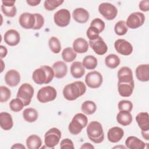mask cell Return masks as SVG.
Instances as JSON below:
<instances>
[{"mask_svg":"<svg viewBox=\"0 0 149 149\" xmlns=\"http://www.w3.org/2000/svg\"><path fill=\"white\" fill-rule=\"evenodd\" d=\"M64 1L61 0H46L44 1V6L47 10H53L63 3Z\"/></svg>","mask_w":149,"mask_h":149,"instance_id":"cell-39","label":"cell"},{"mask_svg":"<svg viewBox=\"0 0 149 149\" xmlns=\"http://www.w3.org/2000/svg\"><path fill=\"white\" fill-rule=\"evenodd\" d=\"M115 50L120 54L128 56L133 52V46L127 41L124 39H118L114 43Z\"/></svg>","mask_w":149,"mask_h":149,"instance_id":"cell-12","label":"cell"},{"mask_svg":"<svg viewBox=\"0 0 149 149\" xmlns=\"http://www.w3.org/2000/svg\"><path fill=\"white\" fill-rule=\"evenodd\" d=\"M98 11L105 19L108 20L114 19L118 14L117 8L108 2L101 3L98 6Z\"/></svg>","mask_w":149,"mask_h":149,"instance_id":"cell-8","label":"cell"},{"mask_svg":"<svg viewBox=\"0 0 149 149\" xmlns=\"http://www.w3.org/2000/svg\"><path fill=\"white\" fill-rule=\"evenodd\" d=\"M139 7L140 9L143 12H147L149 10V1H141L140 2Z\"/></svg>","mask_w":149,"mask_h":149,"instance_id":"cell-46","label":"cell"},{"mask_svg":"<svg viewBox=\"0 0 149 149\" xmlns=\"http://www.w3.org/2000/svg\"><path fill=\"white\" fill-rule=\"evenodd\" d=\"M60 147L61 148H74L73 141L69 139H63L60 143Z\"/></svg>","mask_w":149,"mask_h":149,"instance_id":"cell-45","label":"cell"},{"mask_svg":"<svg viewBox=\"0 0 149 149\" xmlns=\"http://www.w3.org/2000/svg\"><path fill=\"white\" fill-rule=\"evenodd\" d=\"M89 45L95 53L99 55H104L108 50V47L101 36L95 40H90Z\"/></svg>","mask_w":149,"mask_h":149,"instance_id":"cell-13","label":"cell"},{"mask_svg":"<svg viewBox=\"0 0 149 149\" xmlns=\"http://www.w3.org/2000/svg\"><path fill=\"white\" fill-rule=\"evenodd\" d=\"M118 79L119 82L126 83L134 81L132 69L127 66L122 67L118 72Z\"/></svg>","mask_w":149,"mask_h":149,"instance_id":"cell-19","label":"cell"},{"mask_svg":"<svg viewBox=\"0 0 149 149\" xmlns=\"http://www.w3.org/2000/svg\"><path fill=\"white\" fill-rule=\"evenodd\" d=\"M73 49L77 53H85L88 49V42L83 38H76L73 41Z\"/></svg>","mask_w":149,"mask_h":149,"instance_id":"cell-28","label":"cell"},{"mask_svg":"<svg viewBox=\"0 0 149 149\" xmlns=\"http://www.w3.org/2000/svg\"><path fill=\"white\" fill-rule=\"evenodd\" d=\"M86 91L85 84L81 81H76L65 86L63 90V95L67 100L73 101L83 95Z\"/></svg>","mask_w":149,"mask_h":149,"instance_id":"cell-1","label":"cell"},{"mask_svg":"<svg viewBox=\"0 0 149 149\" xmlns=\"http://www.w3.org/2000/svg\"><path fill=\"white\" fill-rule=\"evenodd\" d=\"M5 81L8 86L10 87H15L20 81V73L16 70H9L5 75Z\"/></svg>","mask_w":149,"mask_h":149,"instance_id":"cell-17","label":"cell"},{"mask_svg":"<svg viewBox=\"0 0 149 149\" xmlns=\"http://www.w3.org/2000/svg\"><path fill=\"white\" fill-rule=\"evenodd\" d=\"M3 39L8 45L15 46L19 43L20 36L17 31L14 29H10L5 33Z\"/></svg>","mask_w":149,"mask_h":149,"instance_id":"cell-15","label":"cell"},{"mask_svg":"<svg viewBox=\"0 0 149 149\" xmlns=\"http://www.w3.org/2000/svg\"><path fill=\"white\" fill-rule=\"evenodd\" d=\"M11 92L9 88L7 87L1 86H0V102H5L10 98Z\"/></svg>","mask_w":149,"mask_h":149,"instance_id":"cell-40","label":"cell"},{"mask_svg":"<svg viewBox=\"0 0 149 149\" xmlns=\"http://www.w3.org/2000/svg\"><path fill=\"white\" fill-rule=\"evenodd\" d=\"M49 47L54 54H58L61 50V45L59 39L55 37H52L48 41Z\"/></svg>","mask_w":149,"mask_h":149,"instance_id":"cell-36","label":"cell"},{"mask_svg":"<svg viewBox=\"0 0 149 149\" xmlns=\"http://www.w3.org/2000/svg\"><path fill=\"white\" fill-rule=\"evenodd\" d=\"M57 95L56 89L52 86H45L41 88L37 94L38 101L41 103H47L54 101Z\"/></svg>","mask_w":149,"mask_h":149,"instance_id":"cell-6","label":"cell"},{"mask_svg":"<svg viewBox=\"0 0 149 149\" xmlns=\"http://www.w3.org/2000/svg\"><path fill=\"white\" fill-rule=\"evenodd\" d=\"M61 138V130L58 128L52 127L49 129L44 135L45 144L48 148H54L59 143Z\"/></svg>","mask_w":149,"mask_h":149,"instance_id":"cell-7","label":"cell"},{"mask_svg":"<svg viewBox=\"0 0 149 149\" xmlns=\"http://www.w3.org/2000/svg\"><path fill=\"white\" fill-rule=\"evenodd\" d=\"M11 148H20V149H25L26 147L21 143H16L11 147Z\"/></svg>","mask_w":149,"mask_h":149,"instance_id":"cell-50","label":"cell"},{"mask_svg":"<svg viewBox=\"0 0 149 149\" xmlns=\"http://www.w3.org/2000/svg\"><path fill=\"white\" fill-rule=\"evenodd\" d=\"M136 76L137 79L141 81L146 82L149 80V65L141 64L136 69Z\"/></svg>","mask_w":149,"mask_h":149,"instance_id":"cell-21","label":"cell"},{"mask_svg":"<svg viewBox=\"0 0 149 149\" xmlns=\"http://www.w3.org/2000/svg\"><path fill=\"white\" fill-rule=\"evenodd\" d=\"M145 21L144 15L139 12H136L131 13L127 17L126 24L127 27L135 29L141 26Z\"/></svg>","mask_w":149,"mask_h":149,"instance_id":"cell-10","label":"cell"},{"mask_svg":"<svg viewBox=\"0 0 149 149\" xmlns=\"http://www.w3.org/2000/svg\"><path fill=\"white\" fill-rule=\"evenodd\" d=\"M103 78L102 74L97 71L88 72L85 77V82L87 86L91 88H97L102 83Z\"/></svg>","mask_w":149,"mask_h":149,"instance_id":"cell-9","label":"cell"},{"mask_svg":"<svg viewBox=\"0 0 149 149\" xmlns=\"http://www.w3.org/2000/svg\"><path fill=\"white\" fill-rule=\"evenodd\" d=\"M55 23L59 27L67 26L70 21V12L66 9H61L55 13L54 15Z\"/></svg>","mask_w":149,"mask_h":149,"instance_id":"cell-11","label":"cell"},{"mask_svg":"<svg viewBox=\"0 0 149 149\" xmlns=\"http://www.w3.org/2000/svg\"><path fill=\"white\" fill-rule=\"evenodd\" d=\"M114 31L118 36H123L128 31V27L126 26V22L124 20L118 21L115 25Z\"/></svg>","mask_w":149,"mask_h":149,"instance_id":"cell-37","label":"cell"},{"mask_svg":"<svg viewBox=\"0 0 149 149\" xmlns=\"http://www.w3.org/2000/svg\"><path fill=\"white\" fill-rule=\"evenodd\" d=\"M0 52H1V58L2 59L3 58L5 57L7 55L8 53V50L7 48L3 46V45H0Z\"/></svg>","mask_w":149,"mask_h":149,"instance_id":"cell-47","label":"cell"},{"mask_svg":"<svg viewBox=\"0 0 149 149\" xmlns=\"http://www.w3.org/2000/svg\"><path fill=\"white\" fill-rule=\"evenodd\" d=\"M81 149H83V148H87V149H93L94 148V147L90 143H86L83 144H82V146L80 147Z\"/></svg>","mask_w":149,"mask_h":149,"instance_id":"cell-48","label":"cell"},{"mask_svg":"<svg viewBox=\"0 0 149 149\" xmlns=\"http://www.w3.org/2000/svg\"><path fill=\"white\" fill-rule=\"evenodd\" d=\"M36 17V24L33 28L34 30L40 29L44 24V17L40 13H34Z\"/></svg>","mask_w":149,"mask_h":149,"instance_id":"cell-44","label":"cell"},{"mask_svg":"<svg viewBox=\"0 0 149 149\" xmlns=\"http://www.w3.org/2000/svg\"><path fill=\"white\" fill-rule=\"evenodd\" d=\"M54 77V72L52 68L47 65H43L36 69L32 74L33 81L39 85L49 83Z\"/></svg>","mask_w":149,"mask_h":149,"instance_id":"cell-2","label":"cell"},{"mask_svg":"<svg viewBox=\"0 0 149 149\" xmlns=\"http://www.w3.org/2000/svg\"><path fill=\"white\" fill-rule=\"evenodd\" d=\"M134 82H118V90L119 95L123 97H130L133 91Z\"/></svg>","mask_w":149,"mask_h":149,"instance_id":"cell-16","label":"cell"},{"mask_svg":"<svg viewBox=\"0 0 149 149\" xmlns=\"http://www.w3.org/2000/svg\"><path fill=\"white\" fill-rule=\"evenodd\" d=\"M19 22L20 25L25 29H33L36 24V17L34 14L25 12L20 15Z\"/></svg>","mask_w":149,"mask_h":149,"instance_id":"cell-14","label":"cell"},{"mask_svg":"<svg viewBox=\"0 0 149 149\" xmlns=\"http://www.w3.org/2000/svg\"><path fill=\"white\" fill-rule=\"evenodd\" d=\"M26 2L30 5V6H37L38 5L40 2L41 1H37V0H34V1H26Z\"/></svg>","mask_w":149,"mask_h":149,"instance_id":"cell-49","label":"cell"},{"mask_svg":"<svg viewBox=\"0 0 149 149\" xmlns=\"http://www.w3.org/2000/svg\"><path fill=\"white\" fill-rule=\"evenodd\" d=\"M81 109L84 113L90 115L93 114L95 112L97 106L94 102L88 100L83 102Z\"/></svg>","mask_w":149,"mask_h":149,"instance_id":"cell-34","label":"cell"},{"mask_svg":"<svg viewBox=\"0 0 149 149\" xmlns=\"http://www.w3.org/2000/svg\"><path fill=\"white\" fill-rule=\"evenodd\" d=\"M87 123L88 119L84 114L81 113H76L69 125V131L71 134L77 135L87 125Z\"/></svg>","mask_w":149,"mask_h":149,"instance_id":"cell-4","label":"cell"},{"mask_svg":"<svg viewBox=\"0 0 149 149\" xmlns=\"http://www.w3.org/2000/svg\"><path fill=\"white\" fill-rule=\"evenodd\" d=\"M77 56L76 52L72 48L68 47L65 48L62 52V57L64 61L70 62L73 61Z\"/></svg>","mask_w":149,"mask_h":149,"instance_id":"cell-35","label":"cell"},{"mask_svg":"<svg viewBox=\"0 0 149 149\" xmlns=\"http://www.w3.org/2000/svg\"><path fill=\"white\" fill-rule=\"evenodd\" d=\"M41 145V139L36 134L30 135L26 140V146L29 149H38Z\"/></svg>","mask_w":149,"mask_h":149,"instance_id":"cell-30","label":"cell"},{"mask_svg":"<svg viewBox=\"0 0 149 149\" xmlns=\"http://www.w3.org/2000/svg\"><path fill=\"white\" fill-rule=\"evenodd\" d=\"M1 10L8 17H14L16 14V8L15 6V1H2Z\"/></svg>","mask_w":149,"mask_h":149,"instance_id":"cell-20","label":"cell"},{"mask_svg":"<svg viewBox=\"0 0 149 149\" xmlns=\"http://www.w3.org/2000/svg\"><path fill=\"white\" fill-rule=\"evenodd\" d=\"M24 106L23 102L18 98L12 100L9 102V107L10 109L15 112L22 111Z\"/></svg>","mask_w":149,"mask_h":149,"instance_id":"cell-38","label":"cell"},{"mask_svg":"<svg viewBox=\"0 0 149 149\" xmlns=\"http://www.w3.org/2000/svg\"><path fill=\"white\" fill-rule=\"evenodd\" d=\"M99 34H100V32L97 29L90 26L87 30V32H86L87 36L90 40H93L96 39L98 37L100 36Z\"/></svg>","mask_w":149,"mask_h":149,"instance_id":"cell-43","label":"cell"},{"mask_svg":"<svg viewBox=\"0 0 149 149\" xmlns=\"http://www.w3.org/2000/svg\"><path fill=\"white\" fill-rule=\"evenodd\" d=\"M136 120L141 131L148 132L149 130L148 113L147 112L139 113L136 116Z\"/></svg>","mask_w":149,"mask_h":149,"instance_id":"cell-24","label":"cell"},{"mask_svg":"<svg viewBox=\"0 0 149 149\" xmlns=\"http://www.w3.org/2000/svg\"><path fill=\"white\" fill-rule=\"evenodd\" d=\"M98 61L97 58L93 55H87L83 59L82 64L84 68L88 70L94 69L97 66Z\"/></svg>","mask_w":149,"mask_h":149,"instance_id":"cell-33","label":"cell"},{"mask_svg":"<svg viewBox=\"0 0 149 149\" xmlns=\"http://www.w3.org/2000/svg\"><path fill=\"white\" fill-rule=\"evenodd\" d=\"M88 139L94 143L99 144L104 139V133L102 125L98 121H92L88 123L86 129Z\"/></svg>","mask_w":149,"mask_h":149,"instance_id":"cell-3","label":"cell"},{"mask_svg":"<svg viewBox=\"0 0 149 149\" xmlns=\"http://www.w3.org/2000/svg\"><path fill=\"white\" fill-rule=\"evenodd\" d=\"M120 62V58L115 54H109L105 59V63L107 67L115 69L118 67Z\"/></svg>","mask_w":149,"mask_h":149,"instance_id":"cell-32","label":"cell"},{"mask_svg":"<svg viewBox=\"0 0 149 149\" xmlns=\"http://www.w3.org/2000/svg\"><path fill=\"white\" fill-rule=\"evenodd\" d=\"M125 145L129 149H143L146 143L135 136H129L125 141Z\"/></svg>","mask_w":149,"mask_h":149,"instance_id":"cell-26","label":"cell"},{"mask_svg":"<svg viewBox=\"0 0 149 149\" xmlns=\"http://www.w3.org/2000/svg\"><path fill=\"white\" fill-rule=\"evenodd\" d=\"M141 134L144 139H145L146 140H149V134H148V132H144L141 131Z\"/></svg>","mask_w":149,"mask_h":149,"instance_id":"cell-51","label":"cell"},{"mask_svg":"<svg viewBox=\"0 0 149 149\" xmlns=\"http://www.w3.org/2000/svg\"><path fill=\"white\" fill-rule=\"evenodd\" d=\"M23 116L26 122H34L38 118V112L34 108H26L23 112Z\"/></svg>","mask_w":149,"mask_h":149,"instance_id":"cell-31","label":"cell"},{"mask_svg":"<svg viewBox=\"0 0 149 149\" xmlns=\"http://www.w3.org/2000/svg\"><path fill=\"white\" fill-rule=\"evenodd\" d=\"M34 92V90L33 86L29 83H25L22 84L19 88L16 97L23 102L24 106H27L31 102Z\"/></svg>","mask_w":149,"mask_h":149,"instance_id":"cell-5","label":"cell"},{"mask_svg":"<svg viewBox=\"0 0 149 149\" xmlns=\"http://www.w3.org/2000/svg\"><path fill=\"white\" fill-rule=\"evenodd\" d=\"M90 26L94 27L98 30L100 33H101L104 30L105 25L104 22L100 18H95L91 21L90 23Z\"/></svg>","mask_w":149,"mask_h":149,"instance_id":"cell-42","label":"cell"},{"mask_svg":"<svg viewBox=\"0 0 149 149\" xmlns=\"http://www.w3.org/2000/svg\"><path fill=\"white\" fill-rule=\"evenodd\" d=\"M85 69L81 62L75 61L70 66V73L76 79L81 78L85 74Z\"/></svg>","mask_w":149,"mask_h":149,"instance_id":"cell-27","label":"cell"},{"mask_svg":"<svg viewBox=\"0 0 149 149\" xmlns=\"http://www.w3.org/2000/svg\"><path fill=\"white\" fill-rule=\"evenodd\" d=\"M52 69L54 72V76L57 79H62L67 74V65L63 61L55 62L52 65Z\"/></svg>","mask_w":149,"mask_h":149,"instance_id":"cell-23","label":"cell"},{"mask_svg":"<svg viewBox=\"0 0 149 149\" xmlns=\"http://www.w3.org/2000/svg\"><path fill=\"white\" fill-rule=\"evenodd\" d=\"M124 131L119 127L115 126L110 128L107 133L108 140L113 143L119 142L123 137Z\"/></svg>","mask_w":149,"mask_h":149,"instance_id":"cell-18","label":"cell"},{"mask_svg":"<svg viewBox=\"0 0 149 149\" xmlns=\"http://www.w3.org/2000/svg\"><path fill=\"white\" fill-rule=\"evenodd\" d=\"M117 122L123 126L129 125L133 120L130 112L126 111H119L116 116Z\"/></svg>","mask_w":149,"mask_h":149,"instance_id":"cell-29","label":"cell"},{"mask_svg":"<svg viewBox=\"0 0 149 149\" xmlns=\"http://www.w3.org/2000/svg\"><path fill=\"white\" fill-rule=\"evenodd\" d=\"M72 16L73 19L79 23H85L89 19V13L83 8L75 9L73 12Z\"/></svg>","mask_w":149,"mask_h":149,"instance_id":"cell-22","label":"cell"},{"mask_svg":"<svg viewBox=\"0 0 149 149\" xmlns=\"http://www.w3.org/2000/svg\"><path fill=\"white\" fill-rule=\"evenodd\" d=\"M118 107L119 111L131 112L133 109V104L129 100H121L119 102Z\"/></svg>","mask_w":149,"mask_h":149,"instance_id":"cell-41","label":"cell"},{"mask_svg":"<svg viewBox=\"0 0 149 149\" xmlns=\"http://www.w3.org/2000/svg\"><path fill=\"white\" fill-rule=\"evenodd\" d=\"M0 126L5 130L11 129L13 126V119L11 115L6 112H2L0 113Z\"/></svg>","mask_w":149,"mask_h":149,"instance_id":"cell-25","label":"cell"}]
</instances>
